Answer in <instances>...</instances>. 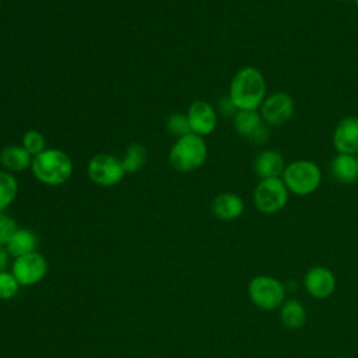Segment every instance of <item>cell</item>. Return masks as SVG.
Returning a JSON list of instances; mask_svg holds the SVG:
<instances>
[{
    "mask_svg": "<svg viewBox=\"0 0 358 358\" xmlns=\"http://www.w3.org/2000/svg\"><path fill=\"white\" fill-rule=\"evenodd\" d=\"M228 98L236 110H257L266 98L263 73L253 66L239 69L229 83Z\"/></svg>",
    "mask_w": 358,
    "mask_h": 358,
    "instance_id": "1",
    "label": "cell"
},
{
    "mask_svg": "<svg viewBox=\"0 0 358 358\" xmlns=\"http://www.w3.org/2000/svg\"><path fill=\"white\" fill-rule=\"evenodd\" d=\"M73 161L69 154L59 148H46L32 158L31 171L34 176L49 186L67 182L73 173Z\"/></svg>",
    "mask_w": 358,
    "mask_h": 358,
    "instance_id": "2",
    "label": "cell"
},
{
    "mask_svg": "<svg viewBox=\"0 0 358 358\" xmlns=\"http://www.w3.org/2000/svg\"><path fill=\"white\" fill-rule=\"evenodd\" d=\"M208 155L207 144L201 136L189 133L179 137L169 150V164L178 172H193L203 166Z\"/></svg>",
    "mask_w": 358,
    "mask_h": 358,
    "instance_id": "3",
    "label": "cell"
},
{
    "mask_svg": "<svg viewBox=\"0 0 358 358\" xmlns=\"http://www.w3.org/2000/svg\"><path fill=\"white\" fill-rule=\"evenodd\" d=\"M281 179L291 193L296 196H308L319 187L322 172L313 161L296 159L285 166Z\"/></svg>",
    "mask_w": 358,
    "mask_h": 358,
    "instance_id": "4",
    "label": "cell"
},
{
    "mask_svg": "<svg viewBox=\"0 0 358 358\" xmlns=\"http://www.w3.org/2000/svg\"><path fill=\"white\" fill-rule=\"evenodd\" d=\"M248 295L259 309L275 310L285 301V287L275 277L260 274L249 281Z\"/></svg>",
    "mask_w": 358,
    "mask_h": 358,
    "instance_id": "5",
    "label": "cell"
},
{
    "mask_svg": "<svg viewBox=\"0 0 358 358\" xmlns=\"http://www.w3.org/2000/svg\"><path fill=\"white\" fill-rule=\"evenodd\" d=\"M289 190L281 178L260 179L253 190V204L263 214H275L288 201Z\"/></svg>",
    "mask_w": 358,
    "mask_h": 358,
    "instance_id": "6",
    "label": "cell"
},
{
    "mask_svg": "<svg viewBox=\"0 0 358 358\" xmlns=\"http://www.w3.org/2000/svg\"><path fill=\"white\" fill-rule=\"evenodd\" d=\"M87 172L90 179L102 187L117 185L126 173L122 159L108 152L94 155L88 162Z\"/></svg>",
    "mask_w": 358,
    "mask_h": 358,
    "instance_id": "7",
    "label": "cell"
},
{
    "mask_svg": "<svg viewBox=\"0 0 358 358\" xmlns=\"http://www.w3.org/2000/svg\"><path fill=\"white\" fill-rule=\"evenodd\" d=\"M48 260L39 252H32L20 257H15L13 262L11 273L22 287H31L43 280L48 273Z\"/></svg>",
    "mask_w": 358,
    "mask_h": 358,
    "instance_id": "8",
    "label": "cell"
},
{
    "mask_svg": "<svg viewBox=\"0 0 358 358\" xmlns=\"http://www.w3.org/2000/svg\"><path fill=\"white\" fill-rule=\"evenodd\" d=\"M295 103L289 94L284 91L274 92L264 98L260 106V116L268 126H282L291 120Z\"/></svg>",
    "mask_w": 358,
    "mask_h": 358,
    "instance_id": "9",
    "label": "cell"
},
{
    "mask_svg": "<svg viewBox=\"0 0 358 358\" xmlns=\"http://www.w3.org/2000/svg\"><path fill=\"white\" fill-rule=\"evenodd\" d=\"M336 285L337 281L334 273L324 266L310 267L303 277L306 292L316 299L329 298L336 291Z\"/></svg>",
    "mask_w": 358,
    "mask_h": 358,
    "instance_id": "10",
    "label": "cell"
},
{
    "mask_svg": "<svg viewBox=\"0 0 358 358\" xmlns=\"http://www.w3.org/2000/svg\"><path fill=\"white\" fill-rule=\"evenodd\" d=\"M187 120L192 133L197 136H208L217 127V112L211 103L206 101H194L187 109Z\"/></svg>",
    "mask_w": 358,
    "mask_h": 358,
    "instance_id": "11",
    "label": "cell"
},
{
    "mask_svg": "<svg viewBox=\"0 0 358 358\" xmlns=\"http://www.w3.org/2000/svg\"><path fill=\"white\" fill-rule=\"evenodd\" d=\"M235 130L255 144H263L268 137L267 124L257 110H236L234 116Z\"/></svg>",
    "mask_w": 358,
    "mask_h": 358,
    "instance_id": "12",
    "label": "cell"
},
{
    "mask_svg": "<svg viewBox=\"0 0 358 358\" xmlns=\"http://www.w3.org/2000/svg\"><path fill=\"white\" fill-rule=\"evenodd\" d=\"M333 145L338 154H358V116H345L337 123Z\"/></svg>",
    "mask_w": 358,
    "mask_h": 358,
    "instance_id": "13",
    "label": "cell"
},
{
    "mask_svg": "<svg viewBox=\"0 0 358 358\" xmlns=\"http://www.w3.org/2000/svg\"><path fill=\"white\" fill-rule=\"evenodd\" d=\"M245 203L242 197L232 192H224L211 201V213L221 221H234L242 215Z\"/></svg>",
    "mask_w": 358,
    "mask_h": 358,
    "instance_id": "14",
    "label": "cell"
},
{
    "mask_svg": "<svg viewBox=\"0 0 358 358\" xmlns=\"http://www.w3.org/2000/svg\"><path fill=\"white\" fill-rule=\"evenodd\" d=\"M285 166L282 155L271 148L260 151L253 161V171L260 179L281 178Z\"/></svg>",
    "mask_w": 358,
    "mask_h": 358,
    "instance_id": "15",
    "label": "cell"
},
{
    "mask_svg": "<svg viewBox=\"0 0 358 358\" xmlns=\"http://www.w3.org/2000/svg\"><path fill=\"white\" fill-rule=\"evenodd\" d=\"M333 179L343 185H351L358 180V161L351 154H337L330 164Z\"/></svg>",
    "mask_w": 358,
    "mask_h": 358,
    "instance_id": "16",
    "label": "cell"
},
{
    "mask_svg": "<svg viewBox=\"0 0 358 358\" xmlns=\"http://www.w3.org/2000/svg\"><path fill=\"white\" fill-rule=\"evenodd\" d=\"M32 155L22 145H8L0 152V164L7 172H21L31 166Z\"/></svg>",
    "mask_w": 358,
    "mask_h": 358,
    "instance_id": "17",
    "label": "cell"
},
{
    "mask_svg": "<svg viewBox=\"0 0 358 358\" xmlns=\"http://www.w3.org/2000/svg\"><path fill=\"white\" fill-rule=\"evenodd\" d=\"M38 248V236L35 232L27 228H18L15 234L11 236L8 243L6 245V250L10 256L20 257L32 252H36Z\"/></svg>",
    "mask_w": 358,
    "mask_h": 358,
    "instance_id": "18",
    "label": "cell"
},
{
    "mask_svg": "<svg viewBox=\"0 0 358 358\" xmlns=\"http://www.w3.org/2000/svg\"><path fill=\"white\" fill-rule=\"evenodd\" d=\"M280 309V319L282 324L289 330L301 329L306 322V309L295 298L285 299Z\"/></svg>",
    "mask_w": 358,
    "mask_h": 358,
    "instance_id": "19",
    "label": "cell"
},
{
    "mask_svg": "<svg viewBox=\"0 0 358 358\" xmlns=\"http://www.w3.org/2000/svg\"><path fill=\"white\" fill-rule=\"evenodd\" d=\"M147 161V150L144 145L138 144V143H133L126 148V152L122 158L123 162V168L126 171V173H134L138 169H141L144 166Z\"/></svg>",
    "mask_w": 358,
    "mask_h": 358,
    "instance_id": "20",
    "label": "cell"
},
{
    "mask_svg": "<svg viewBox=\"0 0 358 358\" xmlns=\"http://www.w3.org/2000/svg\"><path fill=\"white\" fill-rule=\"evenodd\" d=\"M18 182L13 173L0 171V213L4 211L17 197Z\"/></svg>",
    "mask_w": 358,
    "mask_h": 358,
    "instance_id": "21",
    "label": "cell"
},
{
    "mask_svg": "<svg viewBox=\"0 0 358 358\" xmlns=\"http://www.w3.org/2000/svg\"><path fill=\"white\" fill-rule=\"evenodd\" d=\"M32 157L41 154L42 151H45V137L42 133H39L38 130H28L24 133L22 136V144H21Z\"/></svg>",
    "mask_w": 358,
    "mask_h": 358,
    "instance_id": "22",
    "label": "cell"
},
{
    "mask_svg": "<svg viewBox=\"0 0 358 358\" xmlns=\"http://www.w3.org/2000/svg\"><path fill=\"white\" fill-rule=\"evenodd\" d=\"M166 129L172 136H176L178 138L182 136H186L189 133H192L190 126H189V120L186 115L182 113H173L168 117L166 120Z\"/></svg>",
    "mask_w": 358,
    "mask_h": 358,
    "instance_id": "23",
    "label": "cell"
},
{
    "mask_svg": "<svg viewBox=\"0 0 358 358\" xmlns=\"http://www.w3.org/2000/svg\"><path fill=\"white\" fill-rule=\"evenodd\" d=\"M20 284L13 275V273L1 271L0 273V299L7 301L14 298L18 294Z\"/></svg>",
    "mask_w": 358,
    "mask_h": 358,
    "instance_id": "24",
    "label": "cell"
},
{
    "mask_svg": "<svg viewBox=\"0 0 358 358\" xmlns=\"http://www.w3.org/2000/svg\"><path fill=\"white\" fill-rule=\"evenodd\" d=\"M17 229L18 227L15 220L8 214H6L4 211H1L0 213V245L6 248V245L8 243V241L15 234Z\"/></svg>",
    "mask_w": 358,
    "mask_h": 358,
    "instance_id": "25",
    "label": "cell"
},
{
    "mask_svg": "<svg viewBox=\"0 0 358 358\" xmlns=\"http://www.w3.org/2000/svg\"><path fill=\"white\" fill-rule=\"evenodd\" d=\"M7 257H8V253H7L6 248H4L3 245H0V273H1V271H6Z\"/></svg>",
    "mask_w": 358,
    "mask_h": 358,
    "instance_id": "26",
    "label": "cell"
},
{
    "mask_svg": "<svg viewBox=\"0 0 358 358\" xmlns=\"http://www.w3.org/2000/svg\"><path fill=\"white\" fill-rule=\"evenodd\" d=\"M354 3H355V6H357V8H358V0H354Z\"/></svg>",
    "mask_w": 358,
    "mask_h": 358,
    "instance_id": "27",
    "label": "cell"
},
{
    "mask_svg": "<svg viewBox=\"0 0 358 358\" xmlns=\"http://www.w3.org/2000/svg\"><path fill=\"white\" fill-rule=\"evenodd\" d=\"M337 358H350V357H337Z\"/></svg>",
    "mask_w": 358,
    "mask_h": 358,
    "instance_id": "28",
    "label": "cell"
},
{
    "mask_svg": "<svg viewBox=\"0 0 358 358\" xmlns=\"http://www.w3.org/2000/svg\"><path fill=\"white\" fill-rule=\"evenodd\" d=\"M341 1H350V0H341Z\"/></svg>",
    "mask_w": 358,
    "mask_h": 358,
    "instance_id": "29",
    "label": "cell"
},
{
    "mask_svg": "<svg viewBox=\"0 0 358 358\" xmlns=\"http://www.w3.org/2000/svg\"><path fill=\"white\" fill-rule=\"evenodd\" d=\"M357 161H358V154H357Z\"/></svg>",
    "mask_w": 358,
    "mask_h": 358,
    "instance_id": "30",
    "label": "cell"
},
{
    "mask_svg": "<svg viewBox=\"0 0 358 358\" xmlns=\"http://www.w3.org/2000/svg\"><path fill=\"white\" fill-rule=\"evenodd\" d=\"M0 7H1V0H0Z\"/></svg>",
    "mask_w": 358,
    "mask_h": 358,
    "instance_id": "31",
    "label": "cell"
}]
</instances>
